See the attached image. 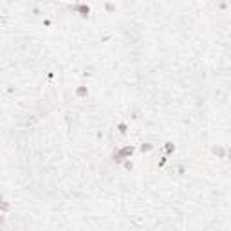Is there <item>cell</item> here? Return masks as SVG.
<instances>
[{"label":"cell","instance_id":"12","mask_svg":"<svg viewBox=\"0 0 231 231\" xmlns=\"http://www.w3.org/2000/svg\"><path fill=\"white\" fill-rule=\"evenodd\" d=\"M6 226V217H4V213H0V228H4Z\"/></svg>","mask_w":231,"mask_h":231},{"label":"cell","instance_id":"10","mask_svg":"<svg viewBox=\"0 0 231 231\" xmlns=\"http://www.w3.org/2000/svg\"><path fill=\"white\" fill-rule=\"evenodd\" d=\"M105 9H107V13H112V11H114V9H115V6H114V4H112V2H108L107 6H105Z\"/></svg>","mask_w":231,"mask_h":231},{"label":"cell","instance_id":"9","mask_svg":"<svg viewBox=\"0 0 231 231\" xmlns=\"http://www.w3.org/2000/svg\"><path fill=\"white\" fill-rule=\"evenodd\" d=\"M117 130H119V134H123V136H125V134H126V130H128L126 123H119V125H117Z\"/></svg>","mask_w":231,"mask_h":231},{"label":"cell","instance_id":"1","mask_svg":"<svg viewBox=\"0 0 231 231\" xmlns=\"http://www.w3.org/2000/svg\"><path fill=\"white\" fill-rule=\"evenodd\" d=\"M134 152H136V146L134 144H126V146H123V148H119V150H115L114 153H112V159H114V163H123V159H130L132 155H134Z\"/></svg>","mask_w":231,"mask_h":231},{"label":"cell","instance_id":"5","mask_svg":"<svg viewBox=\"0 0 231 231\" xmlns=\"http://www.w3.org/2000/svg\"><path fill=\"white\" fill-rule=\"evenodd\" d=\"M76 98H79V99H83V98H87L89 96V89H87L85 85H79L78 89H76Z\"/></svg>","mask_w":231,"mask_h":231},{"label":"cell","instance_id":"3","mask_svg":"<svg viewBox=\"0 0 231 231\" xmlns=\"http://www.w3.org/2000/svg\"><path fill=\"white\" fill-rule=\"evenodd\" d=\"M213 153L220 159H228V155H229L228 148H224V146H215V148H213Z\"/></svg>","mask_w":231,"mask_h":231},{"label":"cell","instance_id":"7","mask_svg":"<svg viewBox=\"0 0 231 231\" xmlns=\"http://www.w3.org/2000/svg\"><path fill=\"white\" fill-rule=\"evenodd\" d=\"M164 152H166V155H172L173 152H175V144L170 143V141H168V143H164Z\"/></svg>","mask_w":231,"mask_h":231},{"label":"cell","instance_id":"2","mask_svg":"<svg viewBox=\"0 0 231 231\" xmlns=\"http://www.w3.org/2000/svg\"><path fill=\"white\" fill-rule=\"evenodd\" d=\"M69 9H71V11H76V13H78L79 16H83V18H87V16L90 14L89 4H74V6H71Z\"/></svg>","mask_w":231,"mask_h":231},{"label":"cell","instance_id":"8","mask_svg":"<svg viewBox=\"0 0 231 231\" xmlns=\"http://www.w3.org/2000/svg\"><path fill=\"white\" fill-rule=\"evenodd\" d=\"M123 168H125L126 172H132V170H134V163H132L130 159H123Z\"/></svg>","mask_w":231,"mask_h":231},{"label":"cell","instance_id":"4","mask_svg":"<svg viewBox=\"0 0 231 231\" xmlns=\"http://www.w3.org/2000/svg\"><path fill=\"white\" fill-rule=\"evenodd\" d=\"M11 211V204L4 199V195L0 193V213H9Z\"/></svg>","mask_w":231,"mask_h":231},{"label":"cell","instance_id":"11","mask_svg":"<svg viewBox=\"0 0 231 231\" xmlns=\"http://www.w3.org/2000/svg\"><path fill=\"white\" fill-rule=\"evenodd\" d=\"M166 161H168V155H164V157H163L161 161H159V168H163V166L166 164Z\"/></svg>","mask_w":231,"mask_h":231},{"label":"cell","instance_id":"6","mask_svg":"<svg viewBox=\"0 0 231 231\" xmlns=\"http://www.w3.org/2000/svg\"><path fill=\"white\" fill-rule=\"evenodd\" d=\"M152 150H153V144L152 143H143L139 146V152H141V153H148V152H152Z\"/></svg>","mask_w":231,"mask_h":231}]
</instances>
